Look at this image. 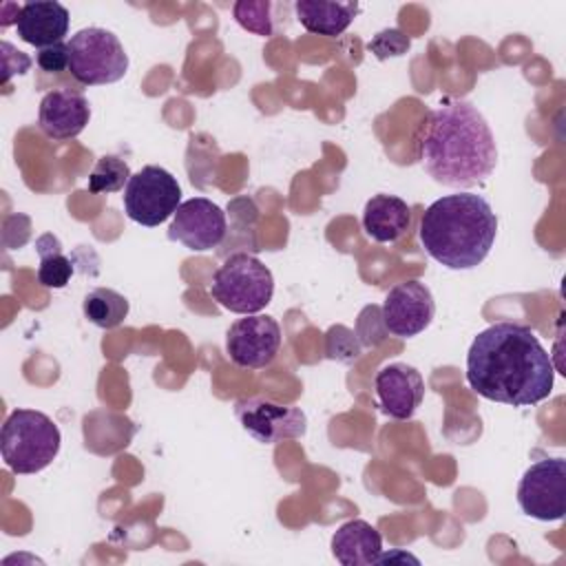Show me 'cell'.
Returning <instances> with one entry per match:
<instances>
[{
	"label": "cell",
	"mask_w": 566,
	"mask_h": 566,
	"mask_svg": "<svg viewBox=\"0 0 566 566\" xmlns=\"http://www.w3.org/2000/svg\"><path fill=\"white\" fill-rule=\"evenodd\" d=\"M469 387L500 405L531 407L553 391L551 354L535 332L517 323H495L482 329L467 354Z\"/></svg>",
	"instance_id": "cell-1"
},
{
	"label": "cell",
	"mask_w": 566,
	"mask_h": 566,
	"mask_svg": "<svg viewBox=\"0 0 566 566\" xmlns=\"http://www.w3.org/2000/svg\"><path fill=\"white\" fill-rule=\"evenodd\" d=\"M424 172L442 186L473 188L497 164V146L484 115L464 99H447L427 115L418 142Z\"/></svg>",
	"instance_id": "cell-2"
},
{
	"label": "cell",
	"mask_w": 566,
	"mask_h": 566,
	"mask_svg": "<svg viewBox=\"0 0 566 566\" xmlns=\"http://www.w3.org/2000/svg\"><path fill=\"white\" fill-rule=\"evenodd\" d=\"M497 217L482 195L455 192L436 199L420 219L424 252L449 270H473L491 252Z\"/></svg>",
	"instance_id": "cell-3"
},
{
	"label": "cell",
	"mask_w": 566,
	"mask_h": 566,
	"mask_svg": "<svg viewBox=\"0 0 566 566\" xmlns=\"http://www.w3.org/2000/svg\"><path fill=\"white\" fill-rule=\"evenodd\" d=\"M62 433L42 411L13 409L2 424L0 451L4 464L18 475L46 469L60 453Z\"/></svg>",
	"instance_id": "cell-4"
},
{
	"label": "cell",
	"mask_w": 566,
	"mask_h": 566,
	"mask_svg": "<svg viewBox=\"0 0 566 566\" xmlns=\"http://www.w3.org/2000/svg\"><path fill=\"white\" fill-rule=\"evenodd\" d=\"M210 294L234 314H256L272 301L274 276L256 256L245 252L230 254L214 272Z\"/></svg>",
	"instance_id": "cell-5"
},
{
	"label": "cell",
	"mask_w": 566,
	"mask_h": 566,
	"mask_svg": "<svg viewBox=\"0 0 566 566\" xmlns=\"http://www.w3.org/2000/svg\"><path fill=\"white\" fill-rule=\"evenodd\" d=\"M66 44L69 71L80 84H113L128 71V55L119 38L102 27L80 29Z\"/></svg>",
	"instance_id": "cell-6"
},
{
	"label": "cell",
	"mask_w": 566,
	"mask_h": 566,
	"mask_svg": "<svg viewBox=\"0 0 566 566\" xmlns=\"http://www.w3.org/2000/svg\"><path fill=\"white\" fill-rule=\"evenodd\" d=\"M181 203V186L161 166H144L124 188V212L130 221L155 228L164 223Z\"/></svg>",
	"instance_id": "cell-7"
},
{
	"label": "cell",
	"mask_w": 566,
	"mask_h": 566,
	"mask_svg": "<svg viewBox=\"0 0 566 566\" xmlns=\"http://www.w3.org/2000/svg\"><path fill=\"white\" fill-rule=\"evenodd\" d=\"M517 504L533 520H562L566 513V460L544 458L531 464L520 478Z\"/></svg>",
	"instance_id": "cell-8"
},
{
	"label": "cell",
	"mask_w": 566,
	"mask_h": 566,
	"mask_svg": "<svg viewBox=\"0 0 566 566\" xmlns=\"http://www.w3.org/2000/svg\"><path fill=\"white\" fill-rule=\"evenodd\" d=\"M234 416L243 431L263 444L301 438L307 431V418L298 407L281 405L265 396L239 398L234 402Z\"/></svg>",
	"instance_id": "cell-9"
},
{
	"label": "cell",
	"mask_w": 566,
	"mask_h": 566,
	"mask_svg": "<svg viewBox=\"0 0 566 566\" xmlns=\"http://www.w3.org/2000/svg\"><path fill=\"white\" fill-rule=\"evenodd\" d=\"M281 349V327L272 316L248 314L226 332V354L237 367L261 369Z\"/></svg>",
	"instance_id": "cell-10"
},
{
	"label": "cell",
	"mask_w": 566,
	"mask_h": 566,
	"mask_svg": "<svg viewBox=\"0 0 566 566\" xmlns=\"http://www.w3.org/2000/svg\"><path fill=\"white\" fill-rule=\"evenodd\" d=\"M226 212L206 197L181 201L168 226V239L192 252L217 248L226 237Z\"/></svg>",
	"instance_id": "cell-11"
},
{
	"label": "cell",
	"mask_w": 566,
	"mask_h": 566,
	"mask_svg": "<svg viewBox=\"0 0 566 566\" xmlns=\"http://www.w3.org/2000/svg\"><path fill=\"white\" fill-rule=\"evenodd\" d=\"M436 314L431 290L420 281H405L389 290L380 307L382 325L398 338H411L424 332Z\"/></svg>",
	"instance_id": "cell-12"
},
{
	"label": "cell",
	"mask_w": 566,
	"mask_h": 566,
	"mask_svg": "<svg viewBox=\"0 0 566 566\" xmlns=\"http://www.w3.org/2000/svg\"><path fill=\"white\" fill-rule=\"evenodd\" d=\"M374 389L382 413L396 420H409L424 398V380L420 371L407 363H389L378 369Z\"/></svg>",
	"instance_id": "cell-13"
},
{
	"label": "cell",
	"mask_w": 566,
	"mask_h": 566,
	"mask_svg": "<svg viewBox=\"0 0 566 566\" xmlns=\"http://www.w3.org/2000/svg\"><path fill=\"white\" fill-rule=\"evenodd\" d=\"M91 119L88 99L71 88L49 91L40 99L38 126L51 139L77 137Z\"/></svg>",
	"instance_id": "cell-14"
},
{
	"label": "cell",
	"mask_w": 566,
	"mask_h": 566,
	"mask_svg": "<svg viewBox=\"0 0 566 566\" xmlns=\"http://www.w3.org/2000/svg\"><path fill=\"white\" fill-rule=\"evenodd\" d=\"M69 9L55 0L24 2L15 13V29L20 40L38 49L62 42L69 33Z\"/></svg>",
	"instance_id": "cell-15"
},
{
	"label": "cell",
	"mask_w": 566,
	"mask_h": 566,
	"mask_svg": "<svg viewBox=\"0 0 566 566\" xmlns=\"http://www.w3.org/2000/svg\"><path fill=\"white\" fill-rule=\"evenodd\" d=\"M332 555L343 566H369L382 559V537L365 520H349L332 535Z\"/></svg>",
	"instance_id": "cell-16"
},
{
	"label": "cell",
	"mask_w": 566,
	"mask_h": 566,
	"mask_svg": "<svg viewBox=\"0 0 566 566\" xmlns=\"http://www.w3.org/2000/svg\"><path fill=\"white\" fill-rule=\"evenodd\" d=\"M411 226V208L396 195H374L363 210V230L378 243L398 241Z\"/></svg>",
	"instance_id": "cell-17"
},
{
	"label": "cell",
	"mask_w": 566,
	"mask_h": 566,
	"mask_svg": "<svg viewBox=\"0 0 566 566\" xmlns=\"http://www.w3.org/2000/svg\"><path fill=\"white\" fill-rule=\"evenodd\" d=\"M298 22L316 35H340L358 13L356 2H329V0H298L294 4Z\"/></svg>",
	"instance_id": "cell-18"
},
{
	"label": "cell",
	"mask_w": 566,
	"mask_h": 566,
	"mask_svg": "<svg viewBox=\"0 0 566 566\" xmlns=\"http://www.w3.org/2000/svg\"><path fill=\"white\" fill-rule=\"evenodd\" d=\"M35 250L40 254L38 265V281L44 287L62 290L69 285L73 276V261L62 252V243L53 234H42L35 241Z\"/></svg>",
	"instance_id": "cell-19"
},
{
	"label": "cell",
	"mask_w": 566,
	"mask_h": 566,
	"mask_svg": "<svg viewBox=\"0 0 566 566\" xmlns=\"http://www.w3.org/2000/svg\"><path fill=\"white\" fill-rule=\"evenodd\" d=\"M128 307V298L111 287H95L82 301L84 318L102 329H113L124 323Z\"/></svg>",
	"instance_id": "cell-20"
},
{
	"label": "cell",
	"mask_w": 566,
	"mask_h": 566,
	"mask_svg": "<svg viewBox=\"0 0 566 566\" xmlns=\"http://www.w3.org/2000/svg\"><path fill=\"white\" fill-rule=\"evenodd\" d=\"M130 177H133L130 168H128V164L122 157H117V155H102L97 159V164L93 166L86 186L95 195L117 192V190L126 188Z\"/></svg>",
	"instance_id": "cell-21"
},
{
	"label": "cell",
	"mask_w": 566,
	"mask_h": 566,
	"mask_svg": "<svg viewBox=\"0 0 566 566\" xmlns=\"http://www.w3.org/2000/svg\"><path fill=\"white\" fill-rule=\"evenodd\" d=\"M272 2L268 0H239L232 4L234 20L245 29L261 38H270L274 33L272 24Z\"/></svg>",
	"instance_id": "cell-22"
},
{
	"label": "cell",
	"mask_w": 566,
	"mask_h": 566,
	"mask_svg": "<svg viewBox=\"0 0 566 566\" xmlns=\"http://www.w3.org/2000/svg\"><path fill=\"white\" fill-rule=\"evenodd\" d=\"M409 46H411V40L400 29H385V31L376 33V38L369 42V51L378 60L398 57V55L407 53Z\"/></svg>",
	"instance_id": "cell-23"
},
{
	"label": "cell",
	"mask_w": 566,
	"mask_h": 566,
	"mask_svg": "<svg viewBox=\"0 0 566 566\" xmlns=\"http://www.w3.org/2000/svg\"><path fill=\"white\" fill-rule=\"evenodd\" d=\"M360 354V345L356 343V334L343 325L332 327L327 332V356L338 360H352Z\"/></svg>",
	"instance_id": "cell-24"
},
{
	"label": "cell",
	"mask_w": 566,
	"mask_h": 566,
	"mask_svg": "<svg viewBox=\"0 0 566 566\" xmlns=\"http://www.w3.org/2000/svg\"><path fill=\"white\" fill-rule=\"evenodd\" d=\"M35 64L42 71H46V73H60L64 69H69V44L66 42H57L53 46L38 49Z\"/></svg>",
	"instance_id": "cell-25"
},
{
	"label": "cell",
	"mask_w": 566,
	"mask_h": 566,
	"mask_svg": "<svg viewBox=\"0 0 566 566\" xmlns=\"http://www.w3.org/2000/svg\"><path fill=\"white\" fill-rule=\"evenodd\" d=\"M29 66H31V57H27L22 51H15L9 42H2L4 82L11 77V73H24Z\"/></svg>",
	"instance_id": "cell-26"
}]
</instances>
